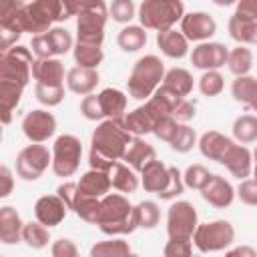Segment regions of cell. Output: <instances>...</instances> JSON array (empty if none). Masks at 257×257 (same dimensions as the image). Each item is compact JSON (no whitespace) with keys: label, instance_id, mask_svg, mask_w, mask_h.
Instances as JSON below:
<instances>
[{"label":"cell","instance_id":"39","mask_svg":"<svg viewBox=\"0 0 257 257\" xmlns=\"http://www.w3.org/2000/svg\"><path fill=\"white\" fill-rule=\"evenodd\" d=\"M135 215L141 229H155L161 219V211L155 201H141L139 205H135Z\"/></svg>","mask_w":257,"mask_h":257},{"label":"cell","instance_id":"12","mask_svg":"<svg viewBox=\"0 0 257 257\" xmlns=\"http://www.w3.org/2000/svg\"><path fill=\"white\" fill-rule=\"evenodd\" d=\"M199 225V215L193 203L175 201L167 211V233L169 239H193Z\"/></svg>","mask_w":257,"mask_h":257},{"label":"cell","instance_id":"52","mask_svg":"<svg viewBox=\"0 0 257 257\" xmlns=\"http://www.w3.org/2000/svg\"><path fill=\"white\" fill-rule=\"evenodd\" d=\"M235 14L247 20H257V0H237Z\"/></svg>","mask_w":257,"mask_h":257},{"label":"cell","instance_id":"28","mask_svg":"<svg viewBox=\"0 0 257 257\" xmlns=\"http://www.w3.org/2000/svg\"><path fill=\"white\" fill-rule=\"evenodd\" d=\"M108 175H110V183H112V189L120 191V193H135L139 189V177H137V171L126 165V163H120V161H114L112 167L108 169Z\"/></svg>","mask_w":257,"mask_h":257},{"label":"cell","instance_id":"51","mask_svg":"<svg viewBox=\"0 0 257 257\" xmlns=\"http://www.w3.org/2000/svg\"><path fill=\"white\" fill-rule=\"evenodd\" d=\"M100 0H62V6H64V12H66V18H70V16H78L80 12L92 8Z\"/></svg>","mask_w":257,"mask_h":257},{"label":"cell","instance_id":"35","mask_svg":"<svg viewBox=\"0 0 257 257\" xmlns=\"http://www.w3.org/2000/svg\"><path fill=\"white\" fill-rule=\"evenodd\" d=\"M22 241H24L30 249H44V247L48 245V241H50V227L42 225L38 219L24 223Z\"/></svg>","mask_w":257,"mask_h":257},{"label":"cell","instance_id":"37","mask_svg":"<svg viewBox=\"0 0 257 257\" xmlns=\"http://www.w3.org/2000/svg\"><path fill=\"white\" fill-rule=\"evenodd\" d=\"M233 137L241 145H249L257 141V116L241 114L233 120Z\"/></svg>","mask_w":257,"mask_h":257},{"label":"cell","instance_id":"36","mask_svg":"<svg viewBox=\"0 0 257 257\" xmlns=\"http://www.w3.org/2000/svg\"><path fill=\"white\" fill-rule=\"evenodd\" d=\"M227 66H229V70H231L235 76H245V74H249V70L253 68V52H251L245 44L235 46L233 50H229Z\"/></svg>","mask_w":257,"mask_h":257},{"label":"cell","instance_id":"1","mask_svg":"<svg viewBox=\"0 0 257 257\" xmlns=\"http://www.w3.org/2000/svg\"><path fill=\"white\" fill-rule=\"evenodd\" d=\"M133 133L126 131L122 118H104L90 137L88 163L90 169L108 171L114 161H122V155L133 141Z\"/></svg>","mask_w":257,"mask_h":257},{"label":"cell","instance_id":"31","mask_svg":"<svg viewBox=\"0 0 257 257\" xmlns=\"http://www.w3.org/2000/svg\"><path fill=\"white\" fill-rule=\"evenodd\" d=\"M229 36L239 44H257V20H247L237 14L229 18Z\"/></svg>","mask_w":257,"mask_h":257},{"label":"cell","instance_id":"33","mask_svg":"<svg viewBox=\"0 0 257 257\" xmlns=\"http://www.w3.org/2000/svg\"><path fill=\"white\" fill-rule=\"evenodd\" d=\"M161 84H165L167 88L175 90L181 96H189L191 90H193V74L187 68L175 66V68H171V70L165 72V78H163Z\"/></svg>","mask_w":257,"mask_h":257},{"label":"cell","instance_id":"29","mask_svg":"<svg viewBox=\"0 0 257 257\" xmlns=\"http://www.w3.org/2000/svg\"><path fill=\"white\" fill-rule=\"evenodd\" d=\"M231 92L233 98L241 104H245L247 108H251L253 112H257V78L255 76H237L231 84Z\"/></svg>","mask_w":257,"mask_h":257},{"label":"cell","instance_id":"55","mask_svg":"<svg viewBox=\"0 0 257 257\" xmlns=\"http://www.w3.org/2000/svg\"><path fill=\"white\" fill-rule=\"evenodd\" d=\"M227 255H243V257H257V249L253 247H247V245H241V247H229L227 249Z\"/></svg>","mask_w":257,"mask_h":257},{"label":"cell","instance_id":"27","mask_svg":"<svg viewBox=\"0 0 257 257\" xmlns=\"http://www.w3.org/2000/svg\"><path fill=\"white\" fill-rule=\"evenodd\" d=\"M78 189H80L84 195L102 199V197L112 189L108 171H100V169H90V171H86V173L80 177V181H78Z\"/></svg>","mask_w":257,"mask_h":257},{"label":"cell","instance_id":"14","mask_svg":"<svg viewBox=\"0 0 257 257\" xmlns=\"http://www.w3.org/2000/svg\"><path fill=\"white\" fill-rule=\"evenodd\" d=\"M32 52L36 54V58H52V56H62L72 48V36L66 28L54 26L48 32L36 34L32 36L30 42Z\"/></svg>","mask_w":257,"mask_h":257},{"label":"cell","instance_id":"46","mask_svg":"<svg viewBox=\"0 0 257 257\" xmlns=\"http://www.w3.org/2000/svg\"><path fill=\"white\" fill-rule=\"evenodd\" d=\"M193 253V239H169L163 255L165 257H189Z\"/></svg>","mask_w":257,"mask_h":257},{"label":"cell","instance_id":"24","mask_svg":"<svg viewBox=\"0 0 257 257\" xmlns=\"http://www.w3.org/2000/svg\"><path fill=\"white\" fill-rule=\"evenodd\" d=\"M157 46L161 48V52L169 58H183L189 52V40L181 30L169 28L163 32H157Z\"/></svg>","mask_w":257,"mask_h":257},{"label":"cell","instance_id":"54","mask_svg":"<svg viewBox=\"0 0 257 257\" xmlns=\"http://www.w3.org/2000/svg\"><path fill=\"white\" fill-rule=\"evenodd\" d=\"M24 0H0V18L16 14L20 8H24Z\"/></svg>","mask_w":257,"mask_h":257},{"label":"cell","instance_id":"34","mask_svg":"<svg viewBox=\"0 0 257 257\" xmlns=\"http://www.w3.org/2000/svg\"><path fill=\"white\" fill-rule=\"evenodd\" d=\"M72 56H74L76 66H84V68H98V64L104 58L100 46L86 44V42H76L72 48Z\"/></svg>","mask_w":257,"mask_h":257},{"label":"cell","instance_id":"3","mask_svg":"<svg viewBox=\"0 0 257 257\" xmlns=\"http://www.w3.org/2000/svg\"><path fill=\"white\" fill-rule=\"evenodd\" d=\"M96 225L104 235H131L135 229H139L135 207L128 203L124 195L118 193H106L100 199Z\"/></svg>","mask_w":257,"mask_h":257},{"label":"cell","instance_id":"17","mask_svg":"<svg viewBox=\"0 0 257 257\" xmlns=\"http://www.w3.org/2000/svg\"><path fill=\"white\" fill-rule=\"evenodd\" d=\"M181 32L189 42H207L217 32V22L209 12H189L181 18Z\"/></svg>","mask_w":257,"mask_h":257},{"label":"cell","instance_id":"20","mask_svg":"<svg viewBox=\"0 0 257 257\" xmlns=\"http://www.w3.org/2000/svg\"><path fill=\"white\" fill-rule=\"evenodd\" d=\"M201 197H203L209 205H213V207H217V209H225V207H229V205L235 201L237 193H235L233 185H231L225 177L213 175V177L209 179V183L201 189Z\"/></svg>","mask_w":257,"mask_h":257},{"label":"cell","instance_id":"43","mask_svg":"<svg viewBox=\"0 0 257 257\" xmlns=\"http://www.w3.org/2000/svg\"><path fill=\"white\" fill-rule=\"evenodd\" d=\"M211 177H213V173H209V169L203 167V165H189V167L185 169V173H183L185 187L195 189V191H201V189L209 183Z\"/></svg>","mask_w":257,"mask_h":257},{"label":"cell","instance_id":"53","mask_svg":"<svg viewBox=\"0 0 257 257\" xmlns=\"http://www.w3.org/2000/svg\"><path fill=\"white\" fill-rule=\"evenodd\" d=\"M0 181H2L0 197L4 199V197H8V195L12 193V189H14V177H12V171H10L6 165L0 167Z\"/></svg>","mask_w":257,"mask_h":257},{"label":"cell","instance_id":"10","mask_svg":"<svg viewBox=\"0 0 257 257\" xmlns=\"http://www.w3.org/2000/svg\"><path fill=\"white\" fill-rule=\"evenodd\" d=\"M106 18H108V10H106L104 0H100L98 4H94L88 10L80 12L76 18V42L102 46Z\"/></svg>","mask_w":257,"mask_h":257},{"label":"cell","instance_id":"50","mask_svg":"<svg viewBox=\"0 0 257 257\" xmlns=\"http://www.w3.org/2000/svg\"><path fill=\"white\" fill-rule=\"evenodd\" d=\"M50 253H52V257H76L78 255V249H76L74 241L62 237V239H58V241L52 243Z\"/></svg>","mask_w":257,"mask_h":257},{"label":"cell","instance_id":"42","mask_svg":"<svg viewBox=\"0 0 257 257\" xmlns=\"http://www.w3.org/2000/svg\"><path fill=\"white\" fill-rule=\"evenodd\" d=\"M169 145L177 153H189L197 145V133H195V128H191L187 122H181Z\"/></svg>","mask_w":257,"mask_h":257},{"label":"cell","instance_id":"5","mask_svg":"<svg viewBox=\"0 0 257 257\" xmlns=\"http://www.w3.org/2000/svg\"><path fill=\"white\" fill-rule=\"evenodd\" d=\"M163 78H165L163 60L157 54H145L135 62V66L128 74V80H126L128 94L137 100L151 98L153 92L161 86Z\"/></svg>","mask_w":257,"mask_h":257},{"label":"cell","instance_id":"2","mask_svg":"<svg viewBox=\"0 0 257 257\" xmlns=\"http://www.w3.org/2000/svg\"><path fill=\"white\" fill-rule=\"evenodd\" d=\"M60 20H66L62 0H32L30 4H24V8H20L16 14L0 18V26H10L36 36L48 32L52 24Z\"/></svg>","mask_w":257,"mask_h":257},{"label":"cell","instance_id":"13","mask_svg":"<svg viewBox=\"0 0 257 257\" xmlns=\"http://www.w3.org/2000/svg\"><path fill=\"white\" fill-rule=\"evenodd\" d=\"M56 193L62 197V201L66 203V207L76 213V217H80L86 223H94L96 225L98 207H100V199L98 197L84 195L78 189V183H72V181H66V183L58 185Z\"/></svg>","mask_w":257,"mask_h":257},{"label":"cell","instance_id":"41","mask_svg":"<svg viewBox=\"0 0 257 257\" xmlns=\"http://www.w3.org/2000/svg\"><path fill=\"white\" fill-rule=\"evenodd\" d=\"M225 88V78L219 70H203L199 78V90L203 96H217Z\"/></svg>","mask_w":257,"mask_h":257},{"label":"cell","instance_id":"18","mask_svg":"<svg viewBox=\"0 0 257 257\" xmlns=\"http://www.w3.org/2000/svg\"><path fill=\"white\" fill-rule=\"evenodd\" d=\"M66 211H68V207L58 193L56 195H42L34 203V217L46 227L60 225L66 217Z\"/></svg>","mask_w":257,"mask_h":257},{"label":"cell","instance_id":"7","mask_svg":"<svg viewBox=\"0 0 257 257\" xmlns=\"http://www.w3.org/2000/svg\"><path fill=\"white\" fill-rule=\"evenodd\" d=\"M193 243L201 253L227 251L235 243V227L225 219L199 223L193 233Z\"/></svg>","mask_w":257,"mask_h":257},{"label":"cell","instance_id":"26","mask_svg":"<svg viewBox=\"0 0 257 257\" xmlns=\"http://www.w3.org/2000/svg\"><path fill=\"white\" fill-rule=\"evenodd\" d=\"M32 76L36 82H42V84H62L64 82V64L56 56L36 58L32 64Z\"/></svg>","mask_w":257,"mask_h":257},{"label":"cell","instance_id":"44","mask_svg":"<svg viewBox=\"0 0 257 257\" xmlns=\"http://www.w3.org/2000/svg\"><path fill=\"white\" fill-rule=\"evenodd\" d=\"M108 16L118 24H128L137 16V6L133 0H112L108 8Z\"/></svg>","mask_w":257,"mask_h":257},{"label":"cell","instance_id":"47","mask_svg":"<svg viewBox=\"0 0 257 257\" xmlns=\"http://www.w3.org/2000/svg\"><path fill=\"white\" fill-rule=\"evenodd\" d=\"M235 193L241 199V203L249 207H257V181L255 179H241Z\"/></svg>","mask_w":257,"mask_h":257},{"label":"cell","instance_id":"45","mask_svg":"<svg viewBox=\"0 0 257 257\" xmlns=\"http://www.w3.org/2000/svg\"><path fill=\"white\" fill-rule=\"evenodd\" d=\"M80 114L88 120H102L104 118V112H102V106H100V100H98V94H86L80 102Z\"/></svg>","mask_w":257,"mask_h":257},{"label":"cell","instance_id":"16","mask_svg":"<svg viewBox=\"0 0 257 257\" xmlns=\"http://www.w3.org/2000/svg\"><path fill=\"white\" fill-rule=\"evenodd\" d=\"M229 48L221 42H199L191 52V62L201 70H219L227 64Z\"/></svg>","mask_w":257,"mask_h":257},{"label":"cell","instance_id":"6","mask_svg":"<svg viewBox=\"0 0 257 257\" xmlns=\"http://www.w3.org/2000/svg\"><path fill=\"white\" fill-rule=\"evenodd\" d=\"M185 16L183 0H143L137 8V18L147 30H169Z\"/></svg>","mask_w":257,"mask_h":257},{"label":"cell","instance_id":"8","mask_svg":"<svg viewBox=\"0 0 257 257\" xmlns=\"http://www.w3.org/2000/svg\"><path fill=\"white\" fill-rule=\"evenodd\" d=\"M32 52L26 46L14 44L0 54V82H10L26 88L32 76Z\"/></svg>","mask_w":257,"mask_h":257},{"label":"cell","instance_id":"30","mask_svg":"<svg viewBox=\"0 0 257 257\" xmlns=\"http://www.w3.org/2000/svg\"><path fill=\"white\" fill-rule=\"evenodd\" d=\"M104 118H122L126 110V94L118 88H104L98 92Z\"/></svg>","mask_w":257,"mask_h":257},{"label":"cell","instance_id":"56","mask_svg":"<svg viewBox=\"0 0 257 257\" xmlns=\"http://www.w3.org/2000/svg\"><path fill=\"white\" fill-rule=\"evenodd\" d=\"M213 4H217V6H221V8H225V6H233V4H237V0H211Z\"/></svg>","mask_w":257,"mask_h":257},{"label":"cell","instance_id":"48","mask_svg":"<svg viewBox=\"0 0 257 257\" xmlns=\"http://www.w3.org/2000/svg\"><path fill=\"white\" fill-rule=\"evenodd\" d=\"M179 120L175 118V116H165L157 126H155V131H153V135L157 137V139H161V141H165V143H171V139L175 137V133H177V128H179Z\"/></svg>","mask_w":257,"mask_h":257},{"label":"cell","instance_id":"57","mask_svg":"<svg viewBox=\"0 0 257 257\" xmlns=\"http://www.w3.org/2000/svg\"><path fill=\"white\" fill-rule=\"evenodd\" d=\"M253 179L257 181V159H255V165H253Z\"/></svg>","mask_w":257,"mask_h":257},{"label":"cell","instance_id":"38","mask_svg":"<svg viewBox=\"0 0 257 257\" xmlns=\"http://www.w3.org/2000/svg\"><path fill=\"white\" fill-rule=\"evenodd\" d=\"M133 249L122 239H110V241H98L90 247V257H124L131 255Z\"/></svg>","mask_w":257,"mask_h":257},{"label":"cell","instance_id":"23","mask_svg":"<svg viewBox=\"0 0 257 257\" xmlns=\"http://www.w3.org/2000/svg\"><path fill=\"white\" fill-rule=\"evenodd\" d=\"M157 159V151L147 143V141H143L141 137H133V141L128 143V147H126V151H124V155H122V161L126 163V165H131L137 173H141L151 161H155Z\"/></svg>","mask_w":257,"mask_h":257},{"label":"cell","instance_id":"21","mask_svg":"<svg viewBox=\"0 0 257 257\" xmlns=\"http://www.w3.org/2000/svg\"><path fill=\"white\" fill-rule=\"evenodd\" d=\"M233 143H235L233 139H229L227 135H223L219 131H207V133L201 135V139H199L197 145H199V151H201V155L205 159L215 161V163H221L223 155L227 153V149Z\"/></svg>","mask_w":257,"mask_h":257},{"label":"cell","instance_id":"4","mask_svg":"<svg viewBox=\"0 0 257 257\" xmlns=\"http://www.w3.org/2000/svg\"><path fill=\"white\" fill-rule=\"evenodd\" d=\"M141 185L147 193H155L163 201L177 199L185 191L183 173L177 167H167L159 159L151 161L141 171Z\"/></svg>","mask_w":257,"mask_h":257},{"label":"cell","instance_id":"40","mask_svg":"<svg viewBox=\"0 0 257 257\" xmlns=\"http://www.w3.org/2000/svg\"><path fill=\"white\" fill-rule=\"evenodd\" d=\"M34 94H36V100L44 106H56L64 100V86L62 84H42V82H36L34 86Z\"/></svg>","mask_w":257,"mask_h":257},{"label":"cell","instance_id":"58","mask_svg":"<svg viewBox=\"0 0 257 257\" xmlns=\"http://www.w3.org/2000/svg\"><path fill=\"white\" fill-rule=\"evenodd\" d=\"M253 159H257V147H255V151H253Z\"/></svg>","mask_w":257,"mask_h":257},{"label":"cell","instance_id":"25","mask_svg":"<svg viewBox=\"0 0 257 257\" xmlns=\"http://www.w3.org/2000/svg\"><path fill=\"white\" fill-rule=\"evenodd\" d=\"M24 223L14 207H0V241L4 245H14L22 241Z\"/></svg>","mask_w":257,"mask_h":257},{"label":"cell","instance_id":"32","mask_svg":"<svg viewBox=\"0 0 257 257\" xmlns=\"http://www.w3.org/2000/svg\"><path fill=\"white\" fill-rule=\"evenodd\" d=\"M116 44L122 52H137L147 44V28L141 24H126L118 36H116Z\"/></svg>","mask_w":257,"mask_h":257},{"label":"cell","instance_id":"15","mask_svg":"<svg viewBox=\"0 0 257 257\" xmlns=\"http://www.w3.org/2000/svg\"><path fill=\"white\" fill-rule=\"evenodd\" d=\"M22 133L30 143H44L56 133V118L52 112L34 108L22 118Z\"/></svg>","mask_w":257,"mask_h":257},{"label":"cell","instance_id":"19","mask_svg":"<svg viewBox=\"0 0 257 257\" xmlns=\"http://www.w3.org/2000/svg\"><path fill=\"white\" fill-rule=\"evenodd\" d=\"M219 165H223L233 177H237V179H247V177L253 173V153H251L247 147L233 143V145L227 149V153L223 155V159H221Z\"/></svg>","mask_w":257,"mask_h":257},{"label":"cell","instance_id":"49","mask_svg":"<svg viewBox=\"0 0 257 257\" xmlns=\"http://www.w3.org/2000/svg\"><path fill=\"white\" fill-rule=\"evenodd\" d=\"M195 114H197V104H195V100H189L187 96L179 102V106H177L175 112H173V116H175L179 122H189V120L195 118Z\"/></svg>","mask_w":257,"mask_h":257},{"label":"cell","instance_id":"22","mask_svg":"<svg viewBox=\"0 0 257 257\" xmlns=\"http://www.w3.org/2000/svg\"><path fill=\"white\" fill-rule=\"evenodd\" d=\"M98 84V72L96 68H84V66H74L66 72V86L70 92L86 96L90 94Z\"/></svg>","mask_w":257,"mask_h":257},{"label":"cell","instance_id":"11","mask_svg":"<svg viewBox=\"0 0 257 257\" xmlns=\"http://www.w3.org/2000/svg\"><path fill=\"white\" fill-rule=\"evenodd\" d=\"M48 165H52V153L40 145V143H32L26 145L18 155H16V175L22 181H36L42 177V173L48 169Z\"/></svg>","mask_w":257,"mask_h":257},{"label":"cell","instance_id":"9","mask_svg":"<svg viewBox=\"0 0 257 257\" xmlns=\"http://www.w3.org/2000/svg\"><path fill=\"white\" fill-rule=\"evenodd\" d=\"M82 143L74 135H60L52 145V171L56 177H72L80 167Z\"/></svg>","mask_w":257,"mask_h":257}]
</instances>
